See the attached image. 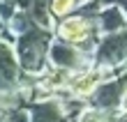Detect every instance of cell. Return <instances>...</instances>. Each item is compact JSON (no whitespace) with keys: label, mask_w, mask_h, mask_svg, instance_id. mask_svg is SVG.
I'll list each match as a JSON object with an SVG mask.
<instances>
[{"label":"cell","mask_w":127,"mask_h":122,"mask_svg":"<svg viewBox=\"0 0 127 122\" xmlns=\"http://www.w3.org/2000/svg\"><path fill=\"white\" fill-rule=\"evenodd\" d=\"M51 42H53V32L46 28H39V25H32L26 32H21L16 39V46H14L19 67L26 72H32V74L42 72L44 65L49 62Z\"/></svg>","instance_id":"1"},{"label":"cell","mask_w":127,"mask_h":122,"mask_svg":"<svg viewBox=\"0 0 127 122\" xmlns=\"http://www.w3.org/2000/svg\"><path fill=\"white\" fill-rule=\"evenodd\" d=\"M58 39L65 44H72L81 51H86L88 55H93V51L99 42V30H97V21L81 16V14H69V16L60 19V23L56 28Z\"/></svg>","instance_id":"2"},{"label":"cell","mask_w":127,"mask_h":122,"mask_svg":"<svg viewBox=\"0 0 127 122\" xmlns=\"http://www.w3.org/2000/svg\"><path fill=\"white\" fill-rule=\"evenodd\" d=\"M93 67H99L106 72L127 69V30L99 37L93 51Z\"/></svg>","instance_id":"3"},{"label":"cell","mask_w":127,"mask_h":122,"mask_svg":"<svg viewBox=\"0 0 127 122\" xmlns=\"http://www.w3.org/2000/svg\"><path fill=\"white\" fill-rule=\"evenodd\" d=\"M125 92H127V69L118 72L116 76H111V78L104 81L93 92L90 106L97 108V111L109 113V115H116V113L120 111V101H123Z\"/></svg>","instance_id":"4"},{"label":"cell","mask_w":127,"mask_h":122,"mask_svg":"<svg viewBox=\"0 0 127 122\" xmlns=\"http://www.w3.org/2000/svg\"><path fill=\"white\" fill-rule=\"evenodd\" d=\"M49 62L56 69L79 74V72H86V69L93 67V55H88L86 51L58 39V42H51V46H49Z\"/></svg>","instance_id":"5"},{"label":"cell","mask_w":127,"mask_h":122,"mask_svg":"<svg viewBox=\"0 0 127 122\" xmlns=\"http://www.w3.org/2000/svg\"><path fill=\"white\" fill-rule=\"evenodd\" d=\"M21 67L16 62L14 46L0 35V95H12L19 85Z\"/></svg>","instance_id":"6"},{"label":"cell","mask_w":127,"mask_h":122,"mask_svg":"<svg viewBox=\"0 0 127 122\" xmlns=\"http://www.w3.org/2000/svg\"><path fill=\"white\" fill-rule=\"evenodd\" d=\"M28 115H30V122H65L67 120L65 106L58 99H39V101H32Z\"/></svg>","instance_id":"7"},{"label":"cell","mask_w":127,"mask_h":122,"mask_svg":"<svg viewBox=\"0 0 127 122\" xmlns=\"http://www.w3.org/2000/svg\"><path fill=\"white\" fill-rule=\"evenodd\" d=\"M95 21H97L99 35H113V32L127 30V16L118 9V7H113V5H104Z\"/></svg>","instance_id":"8"},{"label":"cell","mask_w":127,"mask_h":122,"mask_svg":"<svg viewBox=\"0 0 127 122\" xmlns=\"http://www.w3.org/2000/svg\"><path fill=\"white\" fill-rule=\"evenodd\" d=\"M49 12L51 16L65 19L76 12V0H49Z\"/></svg>","instance_id":"9"},{"label":"cell","mask_w":127,"mask_h":122,"mask_svg":"<svg viewBox=\"0 0 127 122\" xmlns=\"http://www.w3.org/2000/svg\"><path fill=\"white\" fill-rule=\"evenodd\" d=\"M102 5H113L127 16V0H102Z\"/></svg>","instance_id":"10"},{"label":"cell","mask_w":127,"mask_h":122,"mask_svg":"<svg viewBox=\"0 0 127 122\" xmlns=\"http://www.w3.org/2000/svg\"><path fill=\"white\" fill-rule=\"evenodd\" d=\"M111 122H127V113H123V111H118L113 118H111Z\"/></svg>","instance_id":"11"},{"label":"cell","mask_w":127,"mask_h":122,"mask_svg":"<svg viewBox=\"0 0 127 122\" xmlns=\"http://www.w3.org/2000/svg\"><path fill=\"white\" fill-rule=\"evenodd\" d=\"M120 111H123V113H127V92L123 95V101H120Z\"/></svg>","instance_id":"12"},{"label":"cell","mask_w":127,"mask_h":122,"mask_svg":"<svg viewBox=\"0 0 127 122\" xmlns=\"http://www.w3.org/2000/svg\"><path fill=\"white\" fill-rule=\"evenodd\" d=\"M0 30H2V21H0Z\"/></svg>","instance_id":"13"},{"label":"cell","mask_w":127,"mask_h":122,"mask_svg":"<svg viewBox=\"0 0 127 122\" xmlns=\"http://www.w3.org/2000/svg\"><path fill=\"white\" fill-rule=\"evenodd\" d=\"M0 122H2V120H0Z\"/></svg>","instance_id":"14"}]
</instances>
